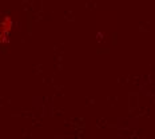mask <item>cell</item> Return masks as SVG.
Segmentation results:
<instances>
[{"label": "cell", "instance_id": "cell-1", "mask_svg": "<svg viewBox=\"0 0 155 139\" xmlns=\"http://www.w3.org/2000/svg\"><path fill=\"white\" fill-rule=\"evenodd\" d=\"M12 28H14V19L9 15L3 16L0 20V44H7L9 41Z\"/></svg>", "mask_w": 155, "mask_h": 139}]
</instances>
